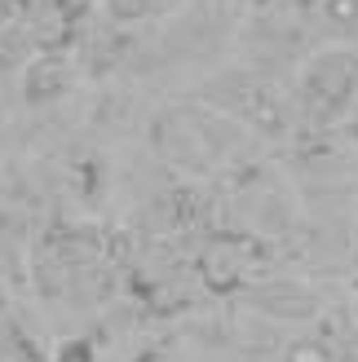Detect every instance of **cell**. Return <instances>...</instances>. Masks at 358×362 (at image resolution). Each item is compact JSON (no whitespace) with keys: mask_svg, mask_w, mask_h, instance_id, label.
<instances>
[{"mask_svg":"<svg viewBox=\"0 0 358 362\" xmlns=\"http://www.w3.org/2000/svg\"><path fill=\"white\" fill-rule=\"evenodd\" d=\"M358 102V53L350 45L314 49L301 62V106L318 124L341 119Z\"/></svg>","mask_w":358,"mask_h":362,"instance_id":"6da1fadb","label":"cell"},{"mask_svg":"<svg viewBox=\"0 0 358 362\" xmlns=\"http://www.w3.org/2000/svg\"><path fill=\"white\" fill-rule=\"evenodd\" d=\"M67 88H71V62L58 49L35 53L23 66V102L27 106H49V102H58Z\"/></svg>","mask_w":358,"mask_h":362,"instance_id":"7a4b0ae2","label":"cell"},{"mask_svg":"<svg viewBox=\"0 0 358 362\" xmlns=\"http://www.w3.org/2000/svg\"><path fill=\"white\" fill-rule=\"evenodd\" d=\"M164 5L168 0H102V13L111 18L115 27H137V23H146V18H155Z\"/></svg>","mask_w":358,"mask_h":362,"instance_id":"3957f363","label":"cell"},{"mask_svg":"<svg viewBox=\"0 0 358 362\" xmlns=\"http://www.w3.org/2000/svg\"><path fill=\"white\" fill-rule=\"evenodd\" d=\"M53 362H98V349H93V340L71 336V340H62V345L53 349Z\"/></svg>","mask_w":358,"mask_h":362,"instance_id":"277c9868","label":"cell"},{"mask_svg":"<svg viewBox=\"0 0 358 362\" xmlns=\"http://www.w3.org/2000/svg\"><path fill=\"white\" fill-rule=\"evenodd\" d=\"M288 362H336L323 345H310V340H306V345H292L288 349Z\"/></svg>","mask_w":358,"mask_h":362,"instance_id":"5b68a950","label":"cell"},{"mask_svg":"<svg viewBox=\"0 0 358 362\" xmlns=\"http://www.w3.org/2000/svg\"><path fill=\"white\" fill-rule=\"evenodd\" d=\"M31 5H35V0H0V27H13V23H23Z\"/></svg>","mask_w":358,"mask_h":362,"instance_id":"8992f818","label":"cell"},{"mask_svg":"<svg viewBox=\"0 0 358 362\" xmlns=\"http://www.w3.org/2000/svg\"><path fill=\"white\" fill-rule=\"evenodd\" d=\"M354 318H358V292H354Z\"/></svg>","mask_w":358,"mask_h":362,"instance_id":"52a82bcc","label":"cell"},{"mask_svg":"<svg viewBox=\"0 0 358 362\" xmlns=\"http://www.w3.org/2000/svg\"><path fill=\"white\" fill-rule=\"evenodd\" d=\"M354 292H358V279H354Z\"/></svg>","mask_w":358,"mask_h":362,"instance_id":"ba28073f","label":"cell"}]
</instances>
